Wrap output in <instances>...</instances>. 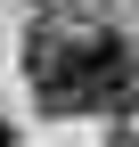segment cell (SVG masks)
<instances>
[{
    "label": "cell",
    "instance_id": "obj_1",
    "mask_svg": "<svg viewBox=\"0 0 139 147\" xmlns=\"http://www.w3.org/2000/svg\"><path fill=\"white\" fill-rule=\"evenodd\" d=\"M25 82L49 115H131L139 106V65L115 33L33 25L25 33Z\"/></svg>",
    "mask_w": 139,
    "mask_h": 147
},
{
    "label": "cell",
    "instance_id": "obj_2",
    "mask_svg": "<svg viewBox=\"0 0 139 147\" xmlns=\"http://www.w3.org/2000/svg\"><path fill=\"white\" fill-rule=\"evenodd\" d=\"M0 147H16V139H8V123H0Z\"/></svg>",
    "mask_w": 139,
    "mask_h": 147
}]
</instances>
